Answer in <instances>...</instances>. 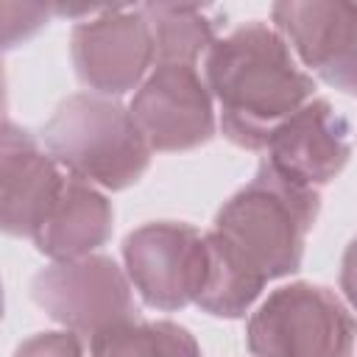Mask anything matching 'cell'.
<instances>
[{"instance_id":"obj_1","label":"cell","mask_w":357,"mask_h":357,"mask_svg":"<svg viewBox=\"0 0 357 357\" xmlns=\"http://www.w3.org/2000/svg\"><path fill=\"white\" fill-rule=\"evenodd\" d=\"M318 212V190L287 181L262 159L257 176L215 215L206 234L209 273L195 304L218 318L245 315L265 282L301 268Z\"/></svg>"},{"instance_id":"obj_2","label":"cell","mask_w":357,"mask_h":357,"mask_svg":"<svg viewBox=\"0 0 357 357\" xmlns=\"http://www.w3.org/2000/svg\"><path fill=\"white\" fill-rule=\"evenodd\" d=\"M204 73L220 103L223 134L248 151L265 148L271 134L315 92L312 75L298 67L287 39L265 22H245L218 39Z\"/></svg>"},{"instance_id":"obj_3","label":"cell","mask_w":357,"mask_h":357,"mask_svg":"<svg viewBox=\"0 0 357 357\" xmlns=\"http://www.w3.org/2000/svg\"><path fill=\"white\" fill-rule=\"evenodd\" d=\"M42 142L73 178L106 190L137 184L151 165V145L131 112L106 95L78 92L61 100L42 128Z\"/></svg>"},{"instance_id":"obj_4","label":"cell","mask_w":357,"mask_h":357,"mask_svg":"<svg viewBox=\"0 0 357 357\" xmlns=\"http://www.w3.org/2000/svg\"><path fill=\"white\" fill-rule=\"evenodd\" d=\"M357 324L326 287H276L251 315L245 343L254 357H354Z\"/></svg>"},{"instance_id":"obj_5","label":"cell","mask_w":357,"mask_h":357,"mask_svg":"<svg viewBox=\"0 0 357 357\" xmlns=\"http://www.w3.org/2000/svg\"><path fill=\"white\" fill-rule=\"evenodd\" d=\"M31 296L67 332L89 337L131 324L139 312L126 273L100 254L42 268L31 282Z\"/></svg>"},{"instance_id":"obj_6","label":"cell","mask_w":357,"mask_h":357,"mask_svg":"<svg viewBox=\"0 0 357 357\" xmlns=\"http://www.w3.org/2000/svg\"><path fill=\"white\" fill-rule=\"evenodd\" d=\"M128 279L156 310L195 304L209 273L206 234L190 223H145L123 240Z\"/></svg>"},{"instance_id":"obj_7","label":"cell","mask_w":357,"mask_h":357,"mask_svg":"<svg viewBox=\"0 0 357 357\" xmlns=\"http://www.w3.org/2000/svg\"><path fill=\"white\" fill-rule=\"evenodd\" d=\"M70 56L78 81L98 95L139 89L156 61L151 22L142 8H106L73 28Z\"/></svg>"},{"instance_id":"obj_8","label":"cell","mask_w":357,"mask_h":357,"mask_svg":"<svg viewBox=\"0 0 357 357\" xmlns=\"http://www.w3.org/2000/svg\"><path fill=\"white\" fill-rule=\"evenodd\" d=\"M128 112L151 151H192L215 137L212 92L195 64H156Z\"/></svg>"},{"instance_id":"obj_9","label":"cell","mask_w":357,"mask_h":357,"mask_svg":"<svg viewBox=\"0 0 357 357\" xmlns=\"http://www.w3.org/2000/svg\"><path fill=\"white\" fill-rule=\"evenodd\" d=\"M276 31L329 86L357 95V3L284 0L271 8Z\"/></svg>"},{"instance_id":"obj_10","label":"cell","mask_w":357,"mask_h":357,"mask_svg":"<svg viewBox=\"0 0 357 357\" xmlns=\"http://www.w3.org/2000/svg\"><path fill=\"white\" fill-rule=\"evenodd\" d=\"M265 162L301 187L329 184L349 162V123L324 98H312L290 114L268 139Z\"/></svg>"},{"instance_id":"obj_11","label":"cell","mask_w":357,"mask_h":357,"mask_svg":"<svg viewBox=\"0 0 357 357\" xmlns=\"http://www.w3.org/2000/svg\"><path fill=\"white\" fill-rule=\"evenodd\" d=\"M67 178L50 153L39 151L31 131L6 120L0 145V223L11 237L39 231Z\"/></svg>"},{"instance_id":"obj_12","label":"cell","mask_w":357,"mask_h":357,"mask_svg":"<svg viewBox=\"0 0 357 357\" xmlns=\"http://www.w3.org/2000/svg\"><path fill=\"white\" fill-rule=\"evenodd\" d=\"M112 223L114 212L109 198L89 181L67 178L59 201L33 234V243L56 262L81 259L112 237Z\"/></svg>"},{"instance_id":"obj_13","label":"cell","mask_w":357,"mask_h":357,"mask_svg":"<svg viewBox=\"0 0 357 357\" xmlns=\"http://www.w3.org/2000/svg\"><path fill=\"white\" fill-rule=\"evenodd\" d=\"M151 22L156 64H195V59L218 42L215 17L209 6L148 3L139 6Z\"/></svg>"},{"instance_id":"obj_14","label":"cell","mask_w":357,"mask_h":357,"mask_svg":"<svg viewBox=\"0 0 357 357\" xmlns=\"http://www.w3.org/2000/svg\"><path fill=\"white\" fill-rule=\"evenodd\" d=\"M92 357H201V346L173 321H131L95 335Z\"/></svg>"},{"instance_id":"obj_15","label":"cell","mask_w":357,"mask_h":357,"mask_svg":"<svg viewBox=\"0 0 357 357\" xmlns=\"http://www.w3.org/2000/svg\"><path fill=\"white\" fill-rule=\"evenodd\" d=\"M53 8L47 6H31V3H3L0 14H3V45L14 47L17 42L33 36L45 22L47 14Z\"/></svg>"},{"instance_id":"obj_16","label":"cell","mask_w":357,"mask_h":357,"mask_svg":"<svg viewBox=\"0 0 357 357\" xmlns=\"http://www.w3.org/2000/svg\"><path fill=\"white\" fill-rule=\"evenodd\" d=\"M14 357H84L75 332H39L22 340Z\"/></svg>"},{"instance_id":"obj_17","label":"cell","mask_w":357,"mask_h":357,"mask_svg":"<svg viewBox=\"0 0 357 357\" xmlns=\"http://www.w3.org/2000/svg\"><path fill=\"white\" fill-rule=\"evenodd\" d=\"M340 290L349 298V304L357 310V237L346 245V254L340 262Z\"/></svg>"}]
</instances>
